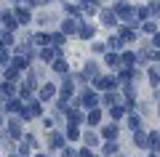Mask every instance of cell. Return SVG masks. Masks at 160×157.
Here are the masks:
<instances>
[{
    "mask_svg": "<svg viewBox=\"0 0 160 157\" xmlns=\"http://www.w3.org/2000/svg\"><path fill=\"white\" fill-rule=\"evenodd\" d=\"M99 3H102V0H99ZM104 3H107V0H104Z\"/></svg>",
    "mask_w": 160,
    "mask_h": 157,
    "instance_id": "obj_37",
    "label": "cell"
},
{
    "mask_svg": "<svg viewBox=\"0 0 160 157\" xmlns=\"http://www.w3.org/2000/svg\"><path fill=\"white\" fill-rule=\"evenodd\" d=\"M147 80H149L152 88H158V85H160V69L158 67H147Z\"/></svg>",
    "mask_w": 160,
    "mask_h": 157,
    "instance_id": "obj_18",
    "label": "cell"
},
{
    "mask_svg": "<svg viewBox=\"0 0 160 157\" xmlns=\"http://www.w3.org/2000/svg\"><path fill=\"white\" fill-rule=\"evenodd\" d=\"M112 11H115V16H118V22L136 24V22H133V6L128 3V0H118V3L112 6Z\"/></svg>",
    "mask_w": 160,
    "mask_h": 157,
    "instance_id": "obj_1",
    "label": "cell"
},
{
    "mask_svg": "<svg viewBox=\"0 0 160 157\" xmlns=\"http://www.w3.org/2000/svg\"><path fill=\"white\" fill-rule=\"evenodd\" d=\"M102 149H104V155H118L120 152V144H118V139H107L102 144Z\"/></svg>",
    "mask_w": 160,
    "mask_h": 157,
    "instance_id": "obj_17",
    "label": "cell"
},
{
    "mask_svg": "<svg viewBox=\"0 0 160 157\" xmlns=\"http://www.w3.org/2000/svg\"><path fill=\"white\" fill-rule=\"evenodd\" d=\"M11 136H13V139H19V136H22V125H19L16 120L11 123Z\"/></svg>",
    "mask_w": 160,
    "mask_h": 157,
    "instance_id": "obj_31",
    "label": "cell"
},
{
    "mask_svg": "<svg viewBox=\"0 0 160 157\" xmlns=\"http://www.w3.org/2000/svg\"><path fill=\"white\" fill-rule=\"evenodd\" d=\"M53 45H64V40H67V35H64V32H56V35H53Z\"/></svg>",
    "mask_w": 160,
    "mask_h": 157,
    "instance_id": "obj_32",
    "label": "cell"
},
{
    "mask_svg": "<svg viewBox=\"0 0 160 157\" xmlns=\"http://www.w3.org/2000/svg\"><path fill=\"white\" fill-rule=\"evenodd\" d=\"M67 139H72V141L80 139V125H78V123H69V125H67Z\"/></svg>",
    "mask_w": 160,
    "mask_h": 157,
    "instance_id": "obj_25",
    "label": "cell"
},
{
    "mask_svg": "<svg viewBox=\"0 0 160 157\" xmlns=\"http://www.w3.org/2000/svg\"><path fill=\"white\" fill-rule=\"evenodd\" d=\"M99 19H102L104 27H115V24H118V16H115L112 8H104V11H99Z\"/></svg>",
    "mask_w": 160,
    "mask_h": 157,
    "instance_id": "obj_10",
    "label": "cell"
},
{
    "mask_svg": "<svg viewBox=\"0 0 160 157\" xmlns=\"http://www.w3.org/2000/svg\"><path fill=\"white\" fill-rule=\"evenodd\" d=\"M96 75H99V64H96V61H86V64H83V75H80L83 83H91Z\"/></svg>",
    "mask_w": 160,
    "mask_h": 157,
    "instance_id": "obj_6",
    "label": "cell"
},
{
    "mask_svg": "<svg viewBox=\"0 0 160 157\" xmlns=\"http://www.w3.org/2000/svg\"><path fill=\"white\" fill-rule=\"evenodd\" d=\"M147 152L152 157L160 152V130H147Z\"/></svg>",
    "mask_w": 160,
    "mask_h": 157,
    "instance_id": "obj_4",
    "label": "cell"
},
{
    "mask_svg": "<svg viewBox=\"0 0 160 157\" xmlns=\"http://www.w3.org/2000/svg\"><path fill=\"white\" fill-rule=\"evenodd\" d=\"M80 157H91V146H83L80 149Z\"/></svg>",
    "mask_w": 160,
    "mask_h": 157,
    "instance_id": "obj_34",
    "label": "cell"
},
{
    "mask_svg": "<svg viewBox=\"0 0 160 157\" xmlns=\"http://www.w3.org/2000/svg\"><path fill=\"white\" fill-rule=\"evenodd\" d=\"M118 37L123 40V45L126 43H133V40H136V24H123V27H120V32H118Z\"/></svg>",
    "mask_w": 160,
    "mask_h": 157,
    "instance_id": "obj_5",
    "label": "cell"
},
{
    "mask_svg": "<svg viewBox=\"0 0 160 157\" xmlns=\"http://www.w3.org/2000/svg\"><path fill=\"white\" fill-rule=\"evenodd\" d=\"M139 32H142V35H152V32H158V24H155L152 19H144L142 27H139Z\"/></svg>",
    "mask_w": 160,
    "mask_h": 157,
    "instance_id": "obj_19",
    "label": "cell"
},
{
    "mask_svg": "<svg viewBox=\"0 0 160 157\" xmlns=\"http://www.w3.org/2000/svg\"><path fill=\"white\" fill-rule=\"evenodd\" d=\"M53 93H56V88H53L51 83H46L43 88H40V101H48V99H53Z\"/></svg>",
    "mask_w": 160,
    "mask_h": 157,
    "instance_id": "obj_23",
    "label": "cell"
},
{
    "mask_svg": "<svg viewBox=\"0 0 160 157\" xmlns=\"http://www.w3.org/2000/svg\"><path fill=\"white\" fill-rule=\"evenodd\" d=\"M48 146H51V149H62V146H64V136L56 133V130L48 133Z\"/></svg>",
    "mask_w": 160,
    "mask_h": 157,
    "instance_id": "obj_15",
    "label": "cell"
},
{
    "mask_svg": "<svg viewBox=\"0 0 160 157\" xmlns=\"http://www.w3.org/2000/svg\"><path fill=\"white\" fill-rule=\"evenodd\" d=\"M56 53H59L56 48H43V51H40V59H43V61H53Z\"/></svg>",
    "mask_w": 160,
    "mask_h": 157,
    "instance_id": "obj_27",
    "label": "cell"
},
{
    "mask_svg": "<svg viewBox=\"0 0 160 157\" xmlns=\"http://www.w3.org/2000/svg\"><path fill=\"white\" fill-rule=\"evenodd\" d=\"M120 48H123V40H120L118 35H112V37L107 40V51H120Z\"/></svg>",
    "mask_w": 160,
    "mask_h": 157,
    "instance_id": "obj_26",
    "label": "cell"
},
{
    "mask_svg": "<svg viewBox=\"0 0 160 157\" xmlns=\"http://www.w3.org/2000/svg\"><path fill=\"white\" fill-rule=\"evenodd\" d=\"M64 11H67L69 16H78V13H80V6H75V3H64Z\"/></svg>",
    "mask_w": 160,
    "mask_h": 157,
    "instance_id": "obj_29",
    "label": "cell"
},
{
    "mask_svg": "<svg viewBox=\"0 0 160 157\" xmlns=\"http://www.w3.org/2000/svg\"><path fill=\"white\" fill-rule=\"evenodd\" d=\"M136 64V53L133 51H123L120 53V67H133Z\"/></svg>",
    "mask_w": 160,
    "mask_h": 157,
    "instance_id": "obj_16",
    "label": "cell"
},
{
    "mask_svg": "<svg viewBox=\"0 0 160 157\" xmlns=\"http://www.w3.org/2000/svg\"><path fill=\"white\" fill-rule=\"evenodd\" d=\"M62 32H64V35H75V32H78V22H75V19H64Z\"/></svg>",
    "mask_w": 160,
    "mask_h": 157,
    "instance_id": "obj_24",
    "label": "cell"
},
{
    "mask_svg": "<svg viewBox=\"0 0 160 157\" xmlns=\"http://www.w3.org/2000/svg\"><path fill=\"white\" fill-rule=\"evenodd\" d=\"M104 64H107L109 69H118L120 67V53L118 51H104Z\"/></svg>",
    "mask_w": 160,
    "mask_h": 157,
    "instance_id": "obj_11",
    "label": "cell"
},
{
    "mask_svg": "<svg viewBox=\"0 0 160 157\" xmlns=\"http://www.w3.org/2000/svg\"><path fill=\"white\" fill-rule=\"evenodd\" d=\"M80 139L86 141V146H91V149H93V146H99V136L93 133V130H86V133L80 136Z\"/></svg>",
    "mask_w": 160,
    "mask_h": 157,
    "instance_id": "obj_22",
    "label": "cell"
},
{
    "mask_svg": "<svg viewBox=\"0 0 160 157\" xmlns=\"http://www.w3.org/2000/svg\"><path fill=\"white\" fill-rule=\"evenodd\" d=\"M53 72H59L64 77V75H69V64L64 61V59H53Z\"/></svg>",
    "mask_w": 160,
    "mask_h": 157,
    "instance_id": "obj_20",
    "label": "cell"
},
{
    "mask_svg": "<svg viewBox=\"0 0 160 157\" xmlns=\"http://www.w3.org/2000/svg\"><path fill=\"white\" fill-rule=\"evenodd\" d=\"M13 16H16L19 24H27V22H29V13L24 11V8H16V13H13Z\"/></svg>",
    "mask_w": 160,
    "mask_h": 157,
    "instance_id": "obj_28",
    "label": "cell"
},
{
    "mask_svg": "<svg viewBox=\"0 0 160 157\" xmlns=\"http://www.w3.org/2000/svg\"><path fill=\"white\" fill-rule=\"evenodd\" d=\"M91 83H93L96 91H112V88H118V77H115V75H102V72H99Z\"/></svg>",
    "mask_w": 160,
    "mask_h": 157,
    "instance_id": "obj_3",
    "label": "cell"
},
{
    "mask_svg": "<svg viewBox=\"0 0 160 157\" xmlns=\"http://www.w3.org/2000/svg\"><path fill=\"white\" fill-rule=\"evenodd\" d=\"M147 16L149 19H158L160 16V0H149V3H147Z\"/></svg>",
    "mask_w": 160,
    "mask_h": 157,
    "instance_id": "obj_21",
    "label": "cell"
},
{
    "mask_svg": "<svg viewBox=\"0 0 160 157\" xmlns=\"http://www.w3.org/2000/svg\"><path fill=\"white\" fill-rule=\"evenodd\" d=\"M102 109L99 107H91V109H86V123L91 125V128H96V125H102Z\"/></svg>",
    "mask_w": 160,
    "mask_h": 157,
    "instance_id": "obj_8",
    "label": "cell"
},
{
    "mask_svg": "<svg viewBox=\"0 0 160 157\" xmlns=\"http://www.w3.org/2000/svg\"><path fill=\"white\" fill-rule=\"evenodd\" d=\"M102 136H104V141H107V139H118V136H120V125L115 123V120H112V123H104L102 125Z\"/></svg>",
    "mask_w": 160,
    "mask_h": 157,
    "instance_id": "obj_9",
    "label": "cell"
},
{
    "mask_svg": "<svg viewBox=\"0 0 160 157\" xmlns=\"http://www.w3.org/2000/svg\"><path fill=\"white\" fill-rule=\"evenodd\" d=\"M126 112H128V109L123 107V104H112V107H109V117H112L115 123H120V120L126 117Z\"/></svg>",
    "mask_w": 160,
    "mask_h": 157,
    "instance_id": "obj_13",
    "label": "cell"
},
{
    "mask_svg": "<svg viewBox=\"0 0 160 157\" xmlns=\"http://www.w3.org/2000/svg\"><path fill=\"white\" fill-rule=\"evenodd\" d=\"M133 144H136L139 149H147V130H144V128L133 130Z\"/></svg>",
    "mask_w": 160,
    "mask_h": 157,
    "instance_id": "obj_14",
    "label": "cell"
},
{
    "mask_svg": "<svg viewBox=\"0 0 160 157\" xmlns=\"http://www.w3.org/2000/svg\"><path fill=\"white\" fill-rule=\"evenodd\" d=\"M78 104L83 109H91V107H99V93L93 88H86L83 85V91H80V96H78Z\"/></svg>",
    "mask_w": 160,
    "mask_h": 157,
    "instance_id": "obj_2",
    "label": "cell"
},
{
    "mask_svg": "<svg viewBox=\"0 0 160 157\" xmlns=\"http://www.w3.org/2000/svg\"><path fill=\"white\" fill-rule=\"evenodd\" d=\"M78 35H80L83 40H91L93 35H96V27H93V24H83V22H80V24H78Z\"/></svg>",
    "mask_w": 160,
    "mask_h": 157,
    "instance_id": "obj_12",
    "label": "cell"
},
{
    "mask_svg": "<svg viewBox=\"0 0 160 157\" xmlns=\"http://www.w3.org/2000/svg\"><path fill=\"white\" fill-rule=\"evenodd\" d=\"M0 64H6V51L0 48Z\"/></svg>",
    "mask_w": 160,
    "mask_h": 157,
    "instance_id": "obj_35",
    "label": "cell"
},
{
    "mask_svg": "<svg viewBox=\"0 0 160 157\" xmlns=\"http://www.w3.org/2000/svg\"><path fill=\"white\" fill-rule=\"evenodd\" d=\"M158 101H160V99H158ZM158 117H160V104H158Z\"/></svg>",
    "mask_w": 160,
    "mask_h": 157,
    "instance_id": "obj_36",
    "label": "cell"
},
{
    "mask_svg": "<svg viewBox=\"0 0 160 157\" xmlns=\"http://www.w3.org/2000/svg\"><path fill=\"white\" fill-rule=\"evenodd\" d=\"M149 37H152V40H149V45H152V48H160V32H152Z\"/></svg>",
    "mask_w": 160,
    "mask_h": 157,
    "instance_id": "obj_33",
    "label": "cell"
},
{
    "mask_svg": "<svg viewBox=\"0 0 160 157\" xmlns=\"http://www.w3.org/2000/svg\"><path fill=\"white\" fill-rule=\"evenodd\" d=\"M123 120H126V128H128V130H136V128H142V125H144V123H142V115H136L133 109H128Z\"/></svg>",
    "mask_w": 160,
    "mask_h": 157,
    "instance_id": "obj_7",
    "label": "cell"
},
{
    "mask_svg": "<svg viewBox=\"0 0 160 157\" xmlns=\"http://www.w3.org/2000/svg\"><path fill=\"white\" fill-rule=\"evenodd\" d=\"M93 53H96V56H102V53H104V51H107V43H93Z\"/></svg>",
    "mask_w": 160,
    "mask_h": 157,
    "instance_id": "obj_30",
    "label": "cell"
}]
</instances>
